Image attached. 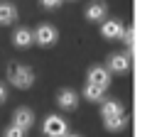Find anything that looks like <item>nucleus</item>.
<instances>
[{
	"label": "nucleus",
	"mask_w": 157,
	"mask_h": 137,
	"mask_svg": "<svg viewBox=\"0 0 157 137\" xmlns=\"http://www.w3.org/2000/svg\"><path fill=\"white\" fill-rule=\"evenodd\" d=\"M32 34H34V44H39V46H54L59 39L56 27H52V24H39Z\"/></svg>",
	"instance_id": "f03ea898"
},
{
	"label": "nucleus",
	"mask_w": 157,
	"mask_h": 137,
	"mask_svg": "<svg viewBox=\"0 0 157 137\" xmlns=\"http://www.w3.org/2000/svg\"><path fill=\"white\" fill-rule=\"evenodd\" d=\"M17 22V7L12 2H0V27H10Z\"/></svg>",
	"instance_id": "9d476101"
},
{
	"label": "nucleus",
	"mask_w": 157,
	"mask_h": 137,
	"mask_svg": "<svg viewBox=\"0 0 157 137\" xmlns=\"http://www.w3.org/2000/svg\"><path fill=\"white\" fill-rule=\"evenodd\" d=\"M61 2H64V0H42V7H47V10H56Z\"/></svg>",
	"instance_id": "f3484780"
},
{
	"label": "nucleus",
	"mask_w": 157,
	"mask_h": 137,
	"mask_svg": "<svg viewBox=\"0 0 157 137\" xmlns=\"http://www.w3.org/2000/svg\"><path fill=\"white\" fill-rule=\"evenodd\" d=\"M27 132L25 130H20V127H15V125H7L5 127V137H25Z\"/></svg>",
	"instance_id": "2eb2a0df"
},
{
	"label": "nucleus",
	"mask_w": 157,
	"mask_h": 137,
	"mask_svg": "<svg viewBox=\"0 0 157 137\" xmlns=\"http://www.w3.org/2000/svg\"><path fill=\"white\" fill-rule=\"evenodd\" d=\"M7 81L15 86V88H29L32 83H34V71L29 68V66H25V64H17V61H12V64H7Z\"/></svg>",
	"instance_id": "f257e3e1"
},
{
	"label": "nucleus",
	"mask_w": 157,
	"mask_h": 137,
	"mask_svg": "<svg viewBox=\"0 0 157 137\" xmlns=\"http://www.w3.org/2000/svg\"><path fill=\"white\" fill-rule=\"evenodd\" d=\"M56 103H59L61 110H76V108H78V95H76L71 88H61V91L56 93Z\"/></svg>",
	"instance_id": "423d86ee"
},
{
	"label": "nucleus",
	"mask_w": 157,
	"mask_h": 137,
	"mask_svg": "<svg viewBox=\"0 0 157 137\" xmlns=\"http://www.w3.org/2000/svg\"><path fill=\"white\" fill-rule=\"evenodd\" d=\"M105 12H108V5L103 0H93L88 7H86V20L88 22H103L105 20Z\"/></svg>",
	"instance_id": "0eeeda50"
},
{
	"label": "nucleus",
	"mask_w": 157,
	"mask_h": 137,
	"mask_svg": "<svg viewBox=\"0 0 157 137\" xmlns=\"http://www.w3.org/2000/svg\"><path fill=\"white\" fill-rule=\"evenodd\" d=\"M130 68V54H110L108 59V71L113 73H125Z\"/></svg>",
	"instance_id": "6e6552de"
},
{
	"label": "nucleus",
	"mask_w": 157,
	"mask_h": 137,
	"mask_svg": "<svg viewBox=\"0 0 157 137\" xmlns=\"http://www.w3.org/2000/svg\"><path fill=\"white\" fill-rule=\"evenodd\" d=\"M123 113H125V108H123L118 100H105V103H101V115H103V120H105V117L123 115Z\"/></svg>",
	"instance_id": "f8f14e48"
},
{
	"label": "nucleus",
	"mask_w": 157,
	"mask_h": 137,
	"mask_svg": "<svg viewBox=\"0 0 157 137\" xmlns=\"http://www.w3.org/2000/svg\"><path fill=\"white\" fill-rule=\"evenodd\" d=\"M12 125L27 132V130L34 125V113H32L29 108H17V110L12 113Z\"/></svg>",
	"instance_id": "39448f33"
},
{
	"label": "nucleus",
	"mask_w": 157,
	"mask_h": 137,
	"mask_svg": "<svg viewBox=\"0 0 157 137\" xmlns=\"http://www.w3.org/2000/svg\"><path fill=\"white\" fill-rule=\"evenodd\" d=\"M128 46H132V27H128V29H123V37H120Z\"/></svg>",
	"instance_id": "dca6fc26"
},
{
	"label": "nucleus",
	"mask_w": 157,
	"mask_h": 137,
	"mask_svg": "<svg viewBox=\"0 0 157 137\" xmlns=\"http://www.w3.org/2000/svg\"><path fill=\"white\" fill-rule=\"evenodd\" d=\"M103 88H98V86H91V83H86L83 86V98L86 100H91V103H103Z\"/></svg>",
	"instance_id": "4468645a"
},
{
	"label": "nucleus",
	"mask_w": 157,
	"mask_h": 137,
	"mask_svg": "<svg viewBox=\"0 0 157 137\" xmlns=\"http://www.w3.org/2000/svg\"><path fill=\"white\" fill-rule=\"evenodd\" d=\"M5 100H7V88H5L2 83H0V105H2Z\"/></svg>",
	"instance_id": "a211bd4d"
},
{
	"label": "nucleus",
	"mask_w": 157,
	"mask_h": 137,
	"mask_svg": "<svg viewBox=\"0 0 157 137\" xmlns=\"http://www.w3.org/2000/svg\"><path fill=\"white\" fill-rule=\"evenodd\" d=\"M12 44H15L17 49H27V46H32V44H34V34H32V29H27V27L15 29V34H12Z\"/></svg>",
	"instance_id": "1a4fd4ad"
},
{
	"label": "nucleus",
	"mask_w": 157,
	"mask_h": 137,
	"mask_svg": "<svg viewBox=\"0 0 157 137\" xmlns=\"http://www.w3.org/2000/svg\"><path fill=\"white\" fill-rule=\"evenodd\" d=\"M44 135L47 137H64L66 135V120L59 115H49L44 120Z\"/></svg>",
	"instance_id": "20e7f679"
},
{
	"label": "nucleus",
	"mask_w": 157,
	"mask_h": 137,
	"mask_svg": "<svg viewBox=\"0 0 157 137\" xmlns=\"http://www.w3.org/2000/svg\"><path fill=\"white\" fill-rule=\"evenodd\" d=\"M86 78H88L86 83H91V86H98V88H103V91L110 86V71H108L105 66H91Z\"/></svg>",
	"instance_id": "7ed1b4c3"
},
{
	"label": "nucleus",
	"mask_w": 157,
	"mask_h": 137,
	"mask_svg": "<svg viewBox=\"0 0 157 137\" xmlns=\"http://www.w3.org/2000/svg\"><path fill=\"white\" fill-rule=\"evenodd\" d=\"M101 34H103L105 39H120V37H123V24H120L118 20H108V22H103Z\"/></svg>",
	"instance_id": "9b49d317"
},
{
	"label": "nucleus",
	"mask_w": 157,
	"mask_h": 137,
	"mask_svg": "<svg viewBox=\"0 0 157 137\" xmlns=\"http://www.w3.org/2000/svg\"><path fill=\"white\" fill-rule=\"evenodd\" d=\"M103 125H105V130H110V132H120V130L128 127V115L123 113V115H115V117H105Z\"/></svg>",
	"instance_id": "ddd939ff"
},
{
	"label": "nucleus",
	"mask_w": 157,
	"mask_h": 137,
	"mask_svg": "<svg viewBox=\"0 0 157 137\" xmlns=\"http://www.w3.org/2000/svg\"><path fill=\"white\" fill-rule=\"evenodd\" d=\"M64 137H81V135H64Z\"/></svg>",
	"instance_id": "6ab92c4d"
}]
</instances>
